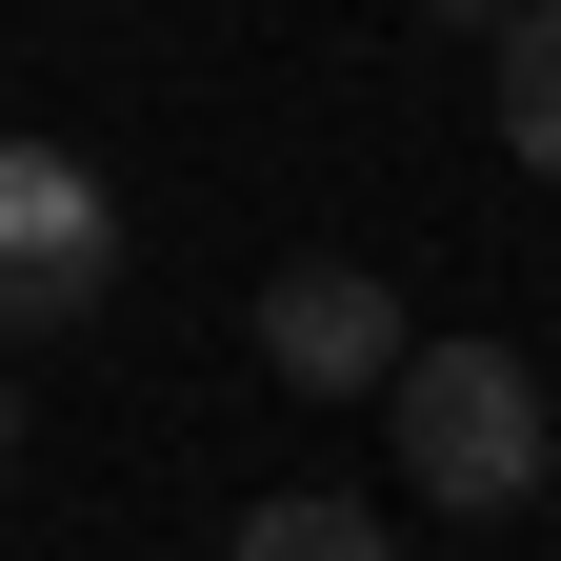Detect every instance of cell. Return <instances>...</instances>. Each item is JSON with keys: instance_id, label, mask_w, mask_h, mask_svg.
<instances>
[{"instance_id": "1", "label": "cell", "mask_w": 561, "mask_h": 561, "mask_svg": "<svg viewBox=\"0 0 561 561\" xmlns=\"http://www.w3.org/2000/svg\"><path fill=\"white\" fill-rule=\"evenodd\" d=\"M381 401H401V481H421V502H461V522H502L522 481L561 461V401H541L522 341H401Z\"/></svg>"}, {"instance_id": "2", "label": "cell", "mask_w": 561, "mask_h": 561, "mask_svg": "<svg viewBox=\"0 0 561 561\" xmlns=\"http://www.w3.org/2000/svg\"><path fill=\"white\" fill-rule=\"evenodd\" d=\"M101 280H121V201H101V161H60V140H0V341L101 321Z\"/></svg>"}, {"instance_id": "3", "label": "cell", "mask_w": 561, "mask_h": 561, "mask_svg": "<svg viewBox=\"0 0 561 561\" xmlns=\"http://www.w3.org/2000/svg\"><path fill=\"white\" fill-rule=\"evenodd\" d=\"M401 341H421V321H401L381 261H280V280H261V362L301 381V401H381Z\"/></svg>"}, {"instance_id": "4", "label": "cell", "mask_w": 561, "mask_h": 561, "mask_svg": "<svg viewBox=\"0 0 561 561\" xmlns=\"http://www.w3.org/2000/svg\"><path fill=\"white\" fill-rule=\"evenodd\" d=\"M502 161L561 181V0H522V21H502Z\"/></svg>"}, {"instance_id": "5", "label": "cell", "mask_w": 561, "mask_h": 561, "mask_svg": "<svg viewBox=\"0 0 561 561\" xmlns=\"http://www.w3.org/2000/svg\"><path fill=\"white\" fill-rule=\"evenodd\" d=\"M241 561H401L362 502H321V481H280V502H241Z\"/></svg>"}, {"instance_id": "6", "label": "cell", "mask_w": 561, "mask_h": 561, "mask_svg": "<svg viewBox=\"0 0 561 561\" xmlns=\"http://www.w3.org/2000/svg\"><path fill=\"white\" fill-rule=\"evenodd\" d=\"M421 21H522V0H421Z\"/></svg>"}, {"instance_id": "7", "label": "cell", "mask_w": 561, "mask_h": 561, "mask_svg": "<svg viewBox=\"0 0 561 561\" xmlns=\"http://www.w3.org/2000/svg\"><path fill=\"white\" fill-rule=\"evenodd\" d=\"M0 481H21V381H0Z\"/></svg>"}]
</instances>
